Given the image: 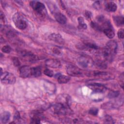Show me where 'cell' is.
<instances>
[{"label": "cell", "mask_w": 124, "mask_h": 124, "mask_svg": "<svg viewBox=\"0 0 124 124\" xmlns=\"http://www.w3.org/2000/svg\"><path fill=\"white\" fill-rule=\"evenodd\" d=\"M117 46V43L115 41L110 40L108 41L103 51L104 57L107 60H110L112 58V55L116 53Z\"/></svg>", "instance_id": "cell-1"}, {"label": "cell", "mask_w": 124, "mask_h": 124, "mask_svg": "<svg viewBox=\"0 0 124 124\" xmlns=\"http://www.w3.org/2000/svg\"><path fill=\"white\" fill-rule=\"evenodd\" d=\"M13 21L16 27L21 30H25L27 27V22L24 16L17 12L13 16Z\"/></svg>", "instance_id": "cell-2"}, {"label": "cell", "mask_w": 124, "mask_h": 124, "mask_svg": "<svg viewBox=\"0 0 124 124\" xmlns=\"http://www.w3.org/2000/svg\"><path fill=\"white\" fill-rule=\"evenodd\" d=\"M32 9L38 15L44 16L46 13V10L45 5L38 0H32L30 2Z\"/></svg>", "instance_id": "cell-3"}, {"label": "cell", "mask_w": 124, "mask_h": 124, "mask_svg": "<svg viewBox=\"0 0 124 124\" xmlns=\"http://www.w3.org/2000/svg\"><path fill=\"white\" fill-rule=\"evenodd\" d=\"M52 109L54 113L59 115H65L71 113L70 108H67L57 102L52 105Z\"/></svg>", "instance_id": "cell-4"}, {"label": "cell", "mask_w": 124, "mask_h": 124, "mask_svg": "<svg viewBox=\"0 0 124 124\" xmlns=\"http://www.w3.org/2000/svg\"><path fill=\"white\" fill-rule=\"evenodd\" d=\"M1 82L4 84H13L16 82V78L14 74L8 72H4L0 75Z\"/></svg>", "instance_id": "cell-5"}, {"label": "cell", "mask_w": 124, "mask_h": 124, "mask_svg": "<svg viewBox=\"0 0 124 124\" xmlns=\"http://www.w3.org/2000/svg\"><path fill=\"white\" fill-rule=\"evenodd\" d=\"M56 102L64 106L70 108L72 100L70 95L65 93L60 94L56 97Z\"/></svg>", "instance_id": "cell-6"}, {"label": "cell", "mask_w": 124, "mask_h": 124, "mask_svg": "<svg viewBox=\"0 0 124 124\" xmlns=\"http://www.w3.org/2000/svg\"><path fill=\"white\" fill-rule=\"evenodd\" d=\"M67 74L72 77H79L83 76V73L80 69L74 65H69L66 67Z\"/></svg>", "instance_id": "cell-7"}, {"label": "cell", "mask_w": 124, "mask_h": 124, "mask_svg": "<svg viewBox=\"0 0 124 124\" xmlns=\"http://www.w3.org/2000/svg\"><path fill=\"white\" fill-rule=\"evenodd\" d=\"M78 48L81 50H92L97 49L98 46L94 43L89 41H85L81 44H78Z\"/></svg>", "instance_id": "cell-8"}, {"label": "cell", "mask_w": 124, "mask_h": 124, "mask_svg": "<svg viewBox=\"0 0 124 124\" xmlns=\"http://www.w3.org/2000/svg\"><path fill=\"white\" fill-rule=\"evenodd\" d=\"M88 87L96 93H103L107 90V88L104 85L99 83H92L88 85Z\"/></svg>", "instance_id": "cell-9"}, {"label": "cell", "mask_w": 124, "mask_h": 124, "mask_svg": "<svg viewBox=\"0 0 124 124\" xmlns=\"http://www.w3.org/2000/svg\"><path fill=\"white\" fill-rule=\"evenodd\" d=\"M19 75L23 78L31 77V67L29 66L24 65L19 68Z\"/></svg>", "instance_id": "cell-10"}, {"label": "cell", "mask_w": 124, "mask_h": 124, "mask_svg": "<svg viewBox=\"0 0 124 124\" xmlns=\"http://www.w3.org/2000/svg\"><path fill=\"white\" fill-rule=\"evenodd\" d=\"M45 64L47 66L53 68H58L61 66V63L59 60L53 58L46 60L45 61Z\"/></svg>", "instance_id": "cell-11"}, {"label": "cell", "mask_w": 124, "mask_h": 124, "mask_svg": "<svg viewBox=\"0 0 124 124\" xmlns=\"http://www.w3.org/2000/svg\"><path fill=\"white\" fill-rule=\"evenodd\" d=\"M48 38L50 40L53 41L59 44H63L64 43V39H63L61 35L59 33H53L49 35Z\"/></svg>", "instance_id": "cell-12"}, {"label": "cell", "mask_w": 124, "mask_h": 124, "mask_svg": "<svg viewBox=\"0 0 124 124\" xmlns=\"http://www.w3.org/2000/svg\"><path fill=\"white\" fill-rule=\"evenodd\" d=\"M54 17L56 20L61 24H64L67 22V18L62 13L60 12H56L54 14Z\"/></svg>", "instance_id": "cell-13"}, {"label": "cell", "mask_w": 124, "mask_h": 124, "mask_svg": "<svg viewBox=\"0 0 124 124\" xmlns=\"http://www.w3.org/2000/svg\"><path fill=\"white\" fill-rule=\"evenodd\" d=\"M103 31L104 33L105 34V35L108 38L112 39L115 36V32L111 25L103 29Z\"/></svg>", "instance_id": "cell-14"}, {"label": "cell", "mask_w": 124, "mask_h": 124, "mask_svg": "<svg viewBox=\"0 0 124 124\" xmlns=\"http://www.w3.org/2000/svg\"><path fill=\"white\" fill-rule=\"evenodd\" d=\"M117 8V6L116 4L111 1H108L105 4V9L109 12H114L116 11Z\"/></svg>", "instance_id": "cell-15"}, {"label": "cell", "mask_w": 124, "mask_h": 124, "mask_svg": "<svg viewBox=\"0 0 124 124\" xmlns=\"http://www.w3.org/2000/svg\"><path fill=\"white\" fill-rule=\"evenodd\" d=\"M41 68L40 66H36L31 67V77H38L41 75Z\"/></svg>", "instance_id": "cell-16"}, {"label": "cell", "mask_w": 124, "mask_h": 124, "mask_svg": "<svg viewBox=\"0 0 124 124\" xmlns=\"http://www.w3.org/2000/svg\"><path fill=\"white\" fill-rule=\"evenodd\" d=\"M11 116V114L8 111H4L0 114V122L2 124H6L10 120Z\"/></svg>", "instance_id": "cell-17"}, {"label": "cell", "mask_w": 124, "mask_h": 124, "mask_svg": "<svg viewBox=\"0 0 124 124\" xmlns=\"http://www.w3.org/2000/svg\"><path fill=\"white\" fill-rule=\"evenodd\" d=\"M78 63L82 67L86 68L88 66L89 62L87 58L84 56H81L78 59Z\"/></svg>", "instance_id": "cell-18"}, {"label": "cell", "mask_w": 124, "mask_h": 124, "mask_svg": "<svg viewBox=\"0 0 124 124\" xmlns=\"http://www.w3.org/2000/svg\"><path fill=\"white\" fill-rule=\"evenodd\" d=\"M40 121H41L40 113L38 112L33 113V115L31 117V123L38 124L40 123Z\"/></svg>", "instance_id": "cell-19"}, {"label": "cell", "mask_w": 124, "mask_h": 124, "mask_svg": "<svg viewBox=\"0 0 124 124\" xmlns=\"http://www.w3.org/2000/svg\"><path fill=\"white\" fill-rule=\"evenodd\" d=\"M114 22L117 26H121L124 25V18L123 16H114L113 17Z\"/></svg>", "instance_id": "cell-20"}, {"label": "cell", "mask_w": 124, "mask_h": 124, "mask_svg": "<svg viewBox=\"0 0 124 124\" xmlns=\"http://www.w3.org/2000/svg\"><path fill=\"white\" fill-rule=\"evenodd\" d=\"M70 78L69 76L63 75H59L57 77L58 82L60 84L67 83L70 80Z\"/></svg>", "instance_id": "cell-21"}, {"label": "cell", "mask_w": 124, "mask_h": 124, "mask_svg": "<svg viewBox=\"0 0 124 124\" xmlns=\"http://www.w3.org/2000/svg\"><path fill=\"white\" fill-rule=\"evenodd\" d=\"M45 87L46 90L49 93H53L55 92V85H54L53 83L51 82H46V83L45 84Z\"/></svg>", "instance_id": "cell-22"}, {"label": "cell", "mask_w": 124, "mask_h": 124, "mask_svg": "<svg viewBox=\"0 0 124 124\" xmlns=\"http://www.w3.org/2000/svg\"><path fill=\"white\" fill-rule=\"evenodd\" d=\"M78 27L81 29H86L87 28V24L85 23L84 18L82 16H79L78 18Z\"/></svg>", "instance_id": "cell-23"}, {"label": "cell", "mask_w": 124, "mask_h": 124, "mask_svg": "<svg viewBox=\"0 0 124 124\" xmlns=\"http://www.w3.org/2000/svg\"><path fill=\"white\" fill-rule=\"evenodd\" d=\"M91 26L93 29H94V30H95L96 31H102L101 26H100V25L99 23H98L97 22L92 21L91 23Z\"/></svg>", "instance_id": "cell-24"}, {"label": "cell", "mask_w": 124, "mask_h": 124, "mask_svg": "<svg viewBox=\"0 0 124 124\" xmlns=\"http://www.w3.org/2000/svg\"><path fill=\"white\" fill-rule=\"evenodd\" d=\"M104 122L106 124H114V120L110 116L107 115L104 117Z\"/></svg>", "instance_id": "cell-25"}, {"label": "cell", "mask_w": 124, "mask_h": 124, "mask_svg": "<svg viewBox=\"0 0 124 124\" xmlns=\"http://www.w3.org/2000/svg\"><path fill=\"white\" fill-rule=\"evenodd\" d=\"M119 94H120V93L119 91H112L108 93V96L109 98H114L117 97L119 95Z\"/></svg>", "instance_id": "cell-26"}, {"label": "cell", "mask_w": 124, "mask_h": 124, "mask_svg": "<svg viewBox=\"0 0 124 124\" xmlns=\"http://www.w3.org/2000/svg\"><path fill=\"white\" fill-rule=\"evenodd\" d=\"M89 113L90 114H91L92 115L96 116L97 115V114L98 113V108H95V107L91 108L89 110Z\"/></svg>", "instance_id": "cell-27"}, {"label": "cell", "mask_w": 124, "mask_h": 124, "mask_svg": "<svg viewBox=\"0 0 124 124\" xmlns=\"http://www.w3.org/2000/svg\"><path fill=\"white\" fill-rule=\"evenodd\" d=\"M44 74L49 77H52L54 76L53 71L49 69H45L44 70Z\"/></svg>", "instance_id": "cell-28"}, {"label": "cell", "mask_w": 124, "mask_h": 124, "mask_svg": "<svg viewBox=\"0 0 124 124\" xmlns=\"http://www.w3.org/2000/svg\"><path fill=\"white\" fill-rule=\"evenodd\" d=\"M11 50H12V49L11 47L8 45L4 46L1 48V51L5 53H10Z\"/></svg>", "instance_id": "cell-29"}, {"label": "cell", "mask_w": 124, "mask_h": 124, "mask_svg": "<svg viewBox=\"0 0 124 124\" xmlns=\"http://www.w3.org/2000/svg\"><path fill=\"white\" fill-rule=\"evenodd\" d=\"M117 36L119 39H123L124 37V30L123 29H120L117 32Z\"/></svg>", "instance_id": "cell-30"}, {"label": "cell", "mask_w": 124, "mask_h": 124, "mask_svg": "<svg viewBox=\"0 0 124 124\" xmlns=\"http://www.w3.org/2000/svg\"><path fill=\"white\" fill-rule=\"evenodd\" d=\"M21 120V117L20 115V113L18 111H16L15 112L14 116V121H19V120Z\"/></svg>", "instance_id": "cell-31"}, {"label": "cell", "mask_w": 124, "mask_h": 124, "mask_svg": "<svg viewBox=\"0 0 124 124\" xmlns=\"http://www.w3.org/2000/svg\"><path fill=\"white\" fill-rule=\"evenodd\" d=\"M12 61H13V64L15 66H19L20 65V61L17 58H16V57L13 58Z\"/></svg>", "instance_id": "cell-32"}, {"label": "cell", "mask_w": 124, "mask_h": 124, "mask_svg": "<svg viewBox=\"0 0 124 124\" xmlns=\"http://www.w3.org/2000/svg\"><path fill=\"white\" fill-rule=\"evenodd\" d=\"M84 16H85L87 18V19H91V17H92V13L90 12V11H85L84 12Z\"/></svg>", "instance_id": "cell-33"}, {"label": "cell", "mask_w": 124, "mask_h": 124, "mask_svg": "<svg viewBox=\"0 0 124 124\" xmlns=\"http://www.w3.org/2000/svg\"><path fill=\"white\" fill-rule=\"evenodd\" d=\"M94 7L96 9H98L99 8H100V6H101V4H100V1H96L94 2V3L93 4Z\"/></svg>", "instance_id": "cell-34"}, {"label": "cell", "mask_w": 124, "mask_h": 124, "mask_svg": "<svg viewBox=\"0 0 124 124\" xmlns=\"http://www.w3.org/2000/svg\"><path fill=\"white\" fill-rule=\"evenodd\" d=\"M52 51L56 55H60L61 54V50L57 47H54L52 49Z\"/></svg>", "instance_id": "cell-35"}, {"label": "cell", "mask_w": 124, "mask_h": 124, "mask_svg": "<svg viewBox=\"0 0 124 124\" xmlns=\"http://www.w3.org/2000/svg\"><path fill=\"white\" fill-rule=\"evenodd\" d=\"M0 19L1 21H2L4 23L5 22V17L4 14L3 13V12L1 11H0Z\"/></svg>", "instance_id": "cell-36"}]
</instances>
